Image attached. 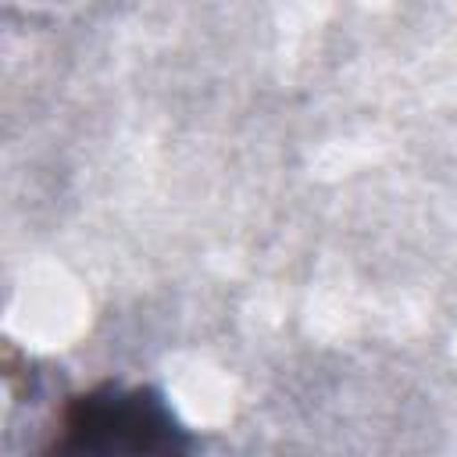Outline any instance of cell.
I'll return each mask as SVG.
<instances>
[{
  "mask_svg": "<svg viewBox=\"0 0 457 457\" xmlns=\"http://www.w3.org/2000/svg\"><path fill=\"white\" fill-rule=\"evenodd\" d=\"M75 446L93 450H175V428L164 407L143 393L86 396L68 414Z\"/></svg>",
  "mask_w": 457,
  "mask_h": 457,
  "instance_id": "6da1fadb",
  "label": "cell"
}]
</instances>
